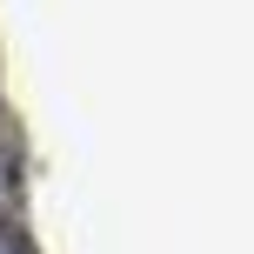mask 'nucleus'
Returning a JSON list of instances; mask_svg holds the SVG:
<instances>
[{"label":"nucleus","instance_id":"obj_1","mask_svg":"<svg viewBox=\"0 0 254 254\" xmlns=\"http://www.w3.org/2000/svg\"><path fill=\"white\" fill-rule=\"evenodd\" d=\"M0 254H34V248H27V241H20L13 228H0Z\"/></svg>","mask_w":254,"mask_h":254}]
</instances>
